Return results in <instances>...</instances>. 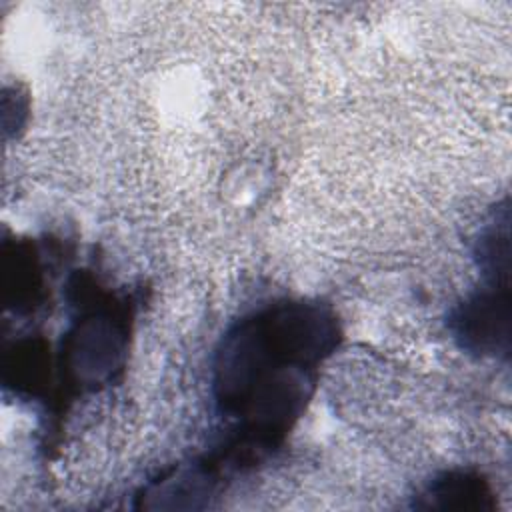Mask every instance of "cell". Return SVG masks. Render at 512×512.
Returning <instances> with one entry per match:
<instances>
[{
    "label": "cell",
    "mask_w": 512,
    "mask_h": 512,
    "mask_svg": "<svg viewBox=\"0 0 512 512\" xmlns=\"http://www.w3.org/2000/svg\"><path fill=\"white\" fill-rule=\"evenodd\" d=\"M424 502L420 508H438V510H486L492 508V494L478 474L452 470L444 472L428 484L422 494Z\"/></svg>",
    "instance_id": "cell-3"
},
{
    "label": "cell",
    "mask_w": 512,
    "mask_h": 512,
    "mask_svg": "<svg viewBox=\"0 0 512 512\" xmlns=\"http://www.w3.org/2000/svg\"><path fill=\"white\" fill-rule=\"evenodd\" d=\"M462 350L476 356H508L510 352V282L484 278L482 288L458 304L448 320Z\"/></svg>",
    "instance_id": "cell-2"
},
{
    "label": "cell",
    "mask_w": 512,
    "mask_h": 512,
    "mask_svg": "<svg viewBox=\"0 0 512 512\" xmlns=\"http://www.w3.org/2000/svg\"><path fill=\"white\" fill-rule=\"evenodd\" d=\"M338 336L332 312L308 302L266 306L226 332L214 364V398L220 416L234 422V448L260 454L286 434Z\"/></svg>",
    "instance_id": "cell-1"
}]
</instances>
